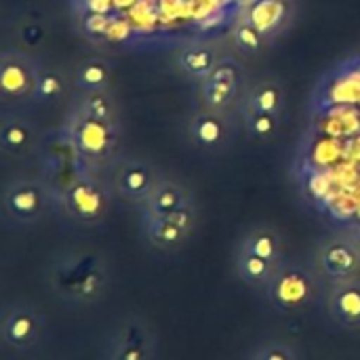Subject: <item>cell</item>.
Wrapping results in <instances>:
<instances>
[{
    "mask_svg": "<svg viewBox=\"0 0 360 360\" xmlns=\"http://www.w3.org/2000/svg\"><path fill=\"white\" fill-rule=\"evenodd\" d=\"M270 304L281 312H302L306 310L319 291L314 274L297 264L276 266L272 278L264 287Z\"/></svg>",
    "mask_w": 360,
    "mask_h": 360,
    "instance_id": "cell-1",
    "label": "cell"
},
{
    "mask_svg": "<svg viewBox=\"0 0 360 360\" xmlns=\"http://www.w3.org/2000/svg\"><path fill=\"white\" fill-rule=\"evenodd\" d=\"M105 281L108 274L103 266L93 259L61 262V266L53 272V285L59 295L78 304H89L101 297Z\"/></svg>",
    "mask_w": 360,
    "mask_h": 360,
    "instance_id": "cell-2",
    "label": "cell"
},
{
    "mask_svg": "<svg viewBox=\"0 0 360 360\" xmlns=\"http://www.w3.org/2000/svg\"><path fill=\"white\" fill-rule=\"evenodd\" d=\"M51 198L53 194L44 181L15 179L4 188L2 207L11 219L19 224H34L46 213Z\"/></svg>",
    "mask_w": 360,
    "mask_h": 360,
    "instance_id": "cell-3",
    "label": "cell"
},
{
    "mask_svg": "<svg viewBox=\"0 0 360 360\" xmlns=\"http://www.w3.org/2000/svg\"><path fill=\"white\" fill-rule=\"evenodd\" d=\"M65 139L84 158H101L112 146V127L108 120L91 118L82 112H74L65 122Z\"/></svg>",
    "mask_w": 360,
    "mask_h": 360,
    "instance_id": "cell-4",
    "label": "cell"
},
{
    "mask_svg": "<svg viewBox=\"0 0 360 360\" xmlns=\"http://www.w3.org/2000/svg\"><path fill=\"white\" fill-rule=\"evenodd\" d=\"M40 63L19 51L0 53V99H32Z\"/></svg>",
    "mask_w": 360,
    "mask_h": 360,
    "instance_id": "cell-5",
    "label": "cell"
},
{
    "mask_svg": "<svg viewBox=\"0 0 360 360\" xmlns=\"http://www.w3.org/2000/svg\"><path fill=\"white\" fill-rule=\"evenodd\" d=\"M59 200L63 211L80 224H95L108 211L105 192L91 179H74L61 190Z\"/></svg>",
    "mask_w": 360,
    "mask_h": 360,
    "instance_id": "cell-6",
    "label": "cell"
},
{
    "mask_svg": "<svg viewBox=\"0 0 360 360\" xmlns=\"http://www.w3.org/2000/svg\"><path fill=\"white\" fill-rule=\"evenodd\" d=\"M154 333L137 316L118 325L112 335L108 356L110 360H154Z\"/></svg>",
    "mask_w": 360,
    "mask_h": 360,
    "instance_id": "cell-7",
    "label": "cell"
},
{
    "mask_svg": "<svg viewBox=\"0 0 360 360\" xmlns=\"http://www.w3.org/2000/svg\"><path fill=\"white\" fill-rule=\"evenodd\" d=\"M40 146L38 127L23 116L0 118V152L11 158H27Z\"/></svg>",
    "mask_w": 360,
    "mask_h": 360,
    "instance_id": "cell-8",
    "label": "cell"
},
{
    "mask_svg": "<svg viewBox=\"0 0 360 360\" xmlns=\"http://www.w3.org/2000/svg\"><path fill=\"white\" fill-rule=\"evenodd\" d=\"M0 333L8 346L17 350L30 348L40 333V316L32 306H15L6 312Z\"/></svg>",
    "mask_w": 360,
    "mask_h": 360,
    "instance_id": "cell-9",
    "label": "cell"
},
{
    "mask_svg": "<svg viewBox=\"0 0 360 360\" xmlns=\"http://www.w3.org/2000/svg\"><path fill=\"white\" fill-rule=\"evenodd\" d=\"M327 308L331 319L342 327H360V281H338L329 293Z\"/></svg>",
    "mask_w": 360,
    "mask_h": 360,
    "instance_id": "cell-10",
    "label": "cell"
},
{
    "mask_svg": "<svg viewBox=\"0 0 360 360\" xmlns=\"http://www.w3.org/2000/svg\"><path fill=\"white\" fill-rule=\"evenodd\" d=\"M319 264L323 272L335 283L354 278L360 268L356 245L346 243V240H331L319 251Z\"/></svg>",
    "mask_w": 360,
    "mask_h": 360,
    "instance_id": "cell-11",
    "label": "cell"
},
{
    "mask_svg": "<svg viewBox=\"0 0 360 360\" xmlns=\"http://www.w3.org/2000/svg\"><path fill=\"white\" fill-rule=\"evenodd\" d=\"M146 236L158 249H177L190 238V232H186L184 228L175 226L173 221H169L165 217L148 215V219H146Z\"/></svg>",
    "mask_w": 360,
    "mask_h": 360,
    "instance_id": "cell-12",
    "label": "cell"
},
{
    "mask_svg": "<svg viewBox=\"0 0 360 360\" xmlns=\"http://www.w3.org/2000/svg\"><path fill=\"white\" fill-rule=\"evenodd\" d=\"M245 251L278 266L281 264V255H283V245H281V238L278 234L272 230V228H257L253 230L240 245Z\"/></svg>",
    "mask_w": 360,
    "mask_h": 360,
    "instance_id": "cell-13",
    "label": "cell"
},
{
    "mask_svg": "<svg viewBox=\"0 0 360 360\" xmlns=\"http://www.w3.org/2000/svg\"><path fill=\"white\" fill-rule=\"evenodd\" d=\"M274 268H276L274 264H270V262H266V259H262V257L245 251L243 247L238 249V255H236V272H238V276L245 283H249L253 287H266L268 281L272 278Z\"/></svg>",
    "mask_w": 360,
    "mask_h": 360,
    "instance_id": "cell-14",
    "label": "cell"
},
{
    "mask_svg": "<svg viewBox=\"0 0 360 360\" xmlns=\"http://www.w3.org/2000/svg\"><path fill=\"white\" fill-rule=\"evenodd\" d=\"M120 192L129 198H143L152 194V173L143 165H127L116 179Z\"/></svg>",
    "mask_w": 360,
    "mask_h": 360,
    "instance_id": "cell-15",
    "label": "cell"
},
{
    "mask_svg": "<svg viewBox=\"0 0 360 360\" xmlns=\"http://www.w3.org/2000/svg\"><path fill=\"white\" fill-rule=\"evenodd\" d=\"M110 80V65L101 59H89L78 65L74 74V86L84 93H99Z\"/></svg>",
    "mask_w": 360,
    "mask_h": 360,
    "instance_id": "cell-16",
    "label": "cell"
},
{
    "mask_svg": "<svg viewBox=\"0 0 360 360\" xmlns=\"http://www.w3.org/2000/svg\"><path fill=\"white\" fill-rule=\"evenodd\" d=\"M63 93H65L63 76L57 70H53V68L40 65L38 74H36V84H34V93H32V101L55 103Z\"/></svg>",
    "mask_w": 360,
    "mask_h": 360,
    "instance_id": "cell-17",
    "label": "cell"
},
{
    "mask_svg": "<svg viewBox=\"0 0 360 360\" xmlns=\"http://www.w3.org/2000/svg\"><path fill=\"white\" fill-rule=\"evenodd\" d=\"M184 205H186V196L181 194V190L177 186H158L150 194L148 215L160 217V215H167L171 211H177Z\"/></svg>",
    "mask_w": 360,
    "mask_h": 360,
    "instance_id": "cell-18",
    "label": "cell"
},
{
    "mask_svg": "<svg viewBox=\"0 0 360 360\" xmlns=\"http://www.w3.org/2000/svg\"><path fill=\"white\" fill-rule=\"evenodd\" d=\"M249 360H300L295 348L283 340H270L262 346H257Z\"/></svg>",
    "mask_w": 360,
    "mask_h": 360,
    "instance_id": "cell-19",
    "label": "cell"
},
{
    "mask_svg": "<svg viewBox=\"0 0 360 360\" xmlns=\"http://www.w3.org/2000/svg\"><path fill=\"white\" fill-rule=\"evenodd\" d=\"M179 61H181L184 70L194 76L211 74V70H213V53L209 49H188L181 53Z\"/></svg>",
    "mask_w": 360,
    "mask_h": 360,
    "instance_id": "cell-20",
    "label": "cell"
},
{
    "mask_svg": "<svg viewBox=\"0 0 360 360\" xmlns=\"http://www.w3.org/2000/svg\"><path fill=\"white\" fill-rule=\"evenodd\" d=\"M234 84H236V80H224V78L209 76V82L205 86V99L209 101V105L221 108L234 97Z\"/></svg>",
    "mask_w": 360,
    "mask_h": 360,
    "instance_id": "cell-21",
    "label": "cell"
},
{
    "mask_svg": "<svg viewBox=\"0 0 360 360\" xmlns=\"http://www.w3.org/2000/svg\"><path fill=\"white\" fill-rule=\"evenodd\" d=\"M76 110L91 116V118H99V120H108V122L112 120V103L101 91L99 93H86V97L80 101V105Z\"/></svg>",
    "mask_w": 360,
    "mask_h": 360,
    "instance_id": "cell-22",
    "label": "cell"
},
{
    "mask_svg": "<svg viewBox=\"0 0 360 360\" xmlns=\"http://www.w3.org/2000/svg\"><path fill=\"white\" fill-rule=\"evenodd\" d=\"M196 137L205 146H211V143L219 141L221 139V124H219V120L213 118V116H202L196 122Z\"/></svg>",
    "mask_w": 360,
    "mask_h": 360,
    "instance_id": "cell-23",
    "label": "cell"
},
{
    "mask_svg": "<svg viewBox=\"0 0 360 360\" xmlns=\"http://www.w3.org/2000/svg\"><path fill=\"white\" fill-rule=\"evenodd\" d=\"M255 108L259 112H266V114H274L281 105V93L276 86H264L257 95H255Z\"/></svg>",
    "mask_w": 360,
    "mask_h": 360,
    "instance_id": "cell-24",
    "label": "cell"
},
{
    "mask_svg": "<svg viewBox=\"0 0 360 360\" xmlns=\"http://www.w3.org/2000/svg\"><path fill=\"white\" fill-rule=\"evenodd\" d=\"M236 38H238V42H240V46H243V49L255 51V49L259 46V34H257V30H255V27H249V25L238 27Z\"/></svg>",
    "mask_w": 360,
    "mask_h": 360,
    "instance_id": "cell-25",
    "label": "cell"
},
{
    "mask_svg": "<svg viewBox=\"0 0 360 360\" xmlns=\"http://www.w3.org/2000/svg\"><path fill=\"white\" fill-rule=\"evenodd\" d=\"M274 129V114H266V112H259L255 118H253V131L257 135H268L272 133Z\"/></svg>",
    "mask_w": 360,
    "mask_h": 360,
    "instance_id": "cell-26",
    "label": "cell"
},
{
    "mask_svg": "<svg viewBox=\"0 0 360 360\" xmlns=\"http://www.w3.org/2000/svg\"><path fill=\"white\" fill-rule=\"evenodd\" d=\"M356 238H359V243H360V224L356 226Z\"/></svg>",
    "mask_w": 360,
    "mask_h": 360,
    "instance_id": "cell-27",
    "label": "cell"
},
{
    "mask_svg": "<svg viewBox=\"0 0 360 360\" xmlns=\"http://www.w3.org/2000/svg\"><path fill=\"white\" fill-rule=\"evenodd\" d=\"M356 253H359V259H360V243H356Z\"/></svg>",
    "mask_w": 360,
    "mask_h": 360,
    "instance_id": "cell-28",
    "label": "cell"
}]
</instances>
